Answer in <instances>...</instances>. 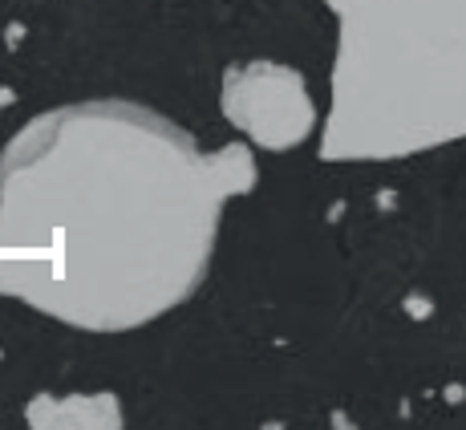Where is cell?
<instances>
[{
	"label": "cell",
	"mask_w": 466,
	"mask_h": 430,
	"mask_svg": "<svg viewBox=\"0 0 466 430\" xmlns=\"http://www.w3.org/2000/svg\"><path fill=\"white\" fill-rule=\"evenodd\" d=\"M259 179L244 142L203 155L134 102L37 114L0 150V297L86 333H130L191 301L223 208Z\"/></svg>",
	"instance_id": "1"
},
{
	"label": "cell",
	"mask_w": 466,
	"mask_h": 430,
	"mask_svg": "<svg viewBox=\"0 0 466 430\" xmlns=\"http://www.w3.org/2000/svg\"><path fill=\"white\" fill-rule=\"evenodd\" d=\"M337 21L325 163H393L466 138V0H325Z\"/></svg>",
	"instance_id": "2"
},
{
	"label": "cell",
	"mask_w": 466,
	"mask_h": 430,
	"mask_svg": "<svg viewBox=\"0 0 466 430\" xmlns=\"http://www.w3.org/2000/svg\"><path fill=\"white\" fill-rule=\"evenodd\" d=\"M223 118L264 150H297L317 127V102L300 69L284 61H244L223 74Z\"/></svg>",
	"instance_id": "3"
},
{
	"label": "cell",
	"mask_w": 466,
	"mask_h": 430,
	"mask_svg": "<svg viewBox=\"0 0 466 430\" xmlns=\"http://www.w3.org/2000/svg\"><path fill=\"white\" fill-rule=\"evenodd\" d=\"M33 430H122L118 394H37L25 406Z\"/></svg>",
	"instance_id": "4"
}]
</instances>
